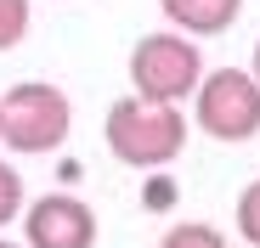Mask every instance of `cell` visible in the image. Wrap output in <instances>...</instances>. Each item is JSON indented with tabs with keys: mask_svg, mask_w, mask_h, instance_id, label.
Segmentation results:
<instances>
[{
	"mask_svg": "<svg viewBox=\"0 0 260 248\" xmlns=\"http://www.w3.org/2000/svg\"><path fill=\"white\" fill-rule=\"evenodd\" d=\"M108 152L130 170H164L170 158H181L187 147V118L176 102H153V96H124L108 107Z\"/></svg>",
	"mask_w": 260,
	"mask_h": 248,
	"instance_id": "1",
	"label": "cell"
},
{
	"mask_svg": "<svg viewBox=\"0 0 260 248\" xmlns=\"http://www.w3.org/2000/svg\"><path fill=\"white\" fill-rule=\"evenodd\" d=\"M68 130H74V102L46 79H23L0 96V141L12 152H57Z\"/></svg>",
	"mask_w": 260,
	"mask_h": 248,
	"instance_id": "2",
	"label": "cell"
},
{
	"mask_svg": "<svg viewBox=\"0 0 260 248\" xmlns=\"http://www.w3.org/2000/svg\"><path fill=\"white\" fill-rule=\"evenodd\" d=\"M198 79H204V51L192 46V34H181V28L142 34L136 51H130V85H136V96L176 102L181 107V96H192Z\"/></svg>",
	"mask_w": 260,
	"mask_h": 248,
	"instance_id": "3",
	"label": "cell"
},
{
	"mask_svg": "<svg viewBox=\"0 0 260 248\" xmlns=\"http://www.w3.org/2000/svg\"><path fill=\"white\" fill-rule=\"evenodd\" d=\"M198 130L215 141H249L260 136V79L249 68H215L192 85Z\"/></svg>",
	"mask_w": 260,
	"mask_h": 248,
	"instance_id": "4",
	"label": "cell"
},
{
	"mask_svg": "<svg viewBox=\"0 0 260 248\" xmlns=\"http://www.w3.org/2000/svg\"><path fill=\"white\" fill-rule=\"evenodd\" d=\"M96 209L74 192H46L23 203V248H96Z\"/></svg>",
	"mask_w": 260,
	"mask_h": 248,
	"instance_id": "5",
	"label": "cell"
},
{
	"mask_svg": "<svg viewBox=\"0 0 260 248\" xmlns=\"http://www.w3.org/2000/svg\"><path fill=\"white\" fill-rule=\"evenodd\" d=\"M158 12L170 28H181L192 39H215L243 17V0H158Z\"/></svg>",
	"mask_w": 260,
	"mask_h": 248,
	"instance_id": "6",
	"label": "cell"
},
{
	"mask_svg": "<svg viewBox=\"0 0 260 248\" xmlns=\"http://www.w3.org/2000/svg\"><path fill=\"white\" fill-rule=\"evenodd\" d=\"M158 248H226V237L215 231L209 220H181V226H170L158 237Z\"/></svg>",
	"mask_w": 260,
	"mask_h": 248,
	"instance_id": "7",
	"label": "cell"
},
{
	"mask_svg": "<svg viewBox=\"0 0 260 248\" xmlns=\"http://www.w3.org/2000/svg\"><path fill=\"white\" fill-rule=\"evenodd\" d=\"M28 23H34L28 0H0V51H17L23 34H28Z\"/></svg>",
	"mask_w": 260,
	"mask_h": 248,
	"instance_id": "8",
	"label": "cell"
},
{
	"mask_svg": "<svg viewBox=\"0 0 260 248\" xmlns=\"http://www.w3.org/2000/svg\"><path fill=\"white\" fill-rule=\"evenodd\" d=\"M23 203H28V192H23V175L12 170V163H0V226H12V220L23 215Z\"/></svg>",
	"mask_w": 260,
	"mask_h": 248,
	"instance_id": "9",
	"label": "cell"
},
{
	"mask_svg": "<svg viewBox=\"0 0 260 248\" xmlns=\"http://www.w3.org/2000/svg\"><path fill=\"white\" fill-rule=\"evenodd\" d=\"M238 231H243V242L260 248V181H249L238 192Z\"/></svg>",
	"mask_w": 260,
	"mask_h": 248,
	"instance_id": "10",
	"label": "cell"
},
{
	"mask_svg": "<svg viewBox=\"0 0 260 248\" xmlns=\"http://www.w3.org/2000/svg\"><path fill=\"white\" fill-rule=\"evenodd\" d=\"M249 73H254V79H260V39H254V62H249Z\"/></svg>",
	"mask_w": 260,
	"mask_h": 248,
	"instance_id": "11",
	"label": "cell"
},
{
	"mask_svg": "<svg viewBox=\"0 0 260 248\" xmlns=\"http://www.w3.org/2000/svg\"><path fill=\"white\" fill-rule=\"evenodd\" d=\"M0 248H23V242H6V237H0Z\"/></svg>",
	"mask_w": 260,
	"mask_h": 248,
	"instance_id": "12",
	"label": "cell"
}]
</instances>
